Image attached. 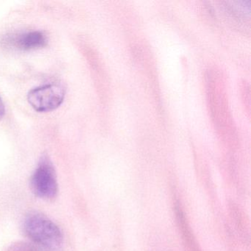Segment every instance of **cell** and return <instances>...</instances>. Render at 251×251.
Instances as JSON below:
<instances>
[{
    "mask_svg": "<svg viewBox=\"0 0 251 251\" xmlns=\"http://www.w3.org/2000/svg\"><path fill=\"white\" fill-rule=\"evenodd\" d=\"M24 230L26 235L39 246L55 251L64 243V235L60 227L47 216L33 212L25 219Z\"/></svg>",
    "mask_w": 251,
    "mask_h": 251,
    "instance_id": "cell-1",
    "label": "cell"
},
{
    "mask_svg": "<svg viewBox=\"0 0 251 251\" xmlns=\"http://www.w3.org/2000/svg\"><path fill=\"white\" fill-rule=\"evenodd\" d=\"M31 187L39 198L52 199L56 196L58 191L56 172L48 155L41 158L31 177Z\"/></svg>",
    "mask_w": 251,
    "mask_h": 251,
    "instance_id": "cell-2",
    "label": "cell"
},
{
    "mask_svg": "<svg viewBox=\"0 0 251 251\" xmlns=\"http://www.w3.org/2000/svg\"><path fill=\"white\" fill-rule=\"evenodd\" d=\"M65 95V89L61 85L50 83L29 91L27 101L35 111L48 112L61 106Z\"/></svg>",
    "mask_w": 251,
    "mask_h": 251,
    "instance_id": "cell-3",
    "label": "cell"
},
{
    "mask_svg": "<svg viewBox=\"0 0 251 251\" xmlns=\"http://www.w3.org/2000/svg\"><path fill=\"white\" fill-rule=\"evenodd\" d=\"M14 47L23 50L40 49L46 46L48 37L44 32L39 30L27 32L15 36L11 41Z\"/></svg>",
    "mask_w": 251,
    "mask_h": 251,
    "instance_id": "cell-4",
    "label": "cell"
},
{
    "mask_svg": "<svg viewBox=\"0 0 251 251\" xmlns=\"http://www.w3.org/2000/svg\"><path fill=\"white\" fill-rule=\"evenodd\" d=\"M8 251H36V250L29 244L18 242L11 245Z\"/></svg>",
    "mask_w": 251,
    "mask_h": 251,
    "instance_id": "cell-5",
    "label": "cell"
},
{
    "mask_svg": "<svg viewBox=\"0 0 251 251\" xmlns=\"http://www.w3.org/2000/svg\"><path fill=\"white\" fill-rule=\"evenodd\" d=\"M5 114V105H4L3 101L2 98L0 96V117H2Z\"/></svg>",
    "mask_w": 251,
    "mask_h": 251,
    "instance_id": "cell-6",
    "label": "cell"
}]
</instances>
